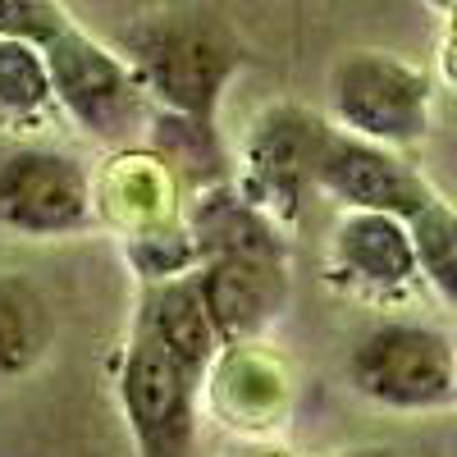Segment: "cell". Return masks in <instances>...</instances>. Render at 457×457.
Here are the masks:
<instances>
[{
    "mask_svg": "<svg viewBox=\"0 0 457 457\" xmlns=\"http://www.w3.org/2000/svg\"><path fill=\"white\" fill-rule=\"evenodd\" d=\"M129 69L161 124L193 146H215V114L243 69V46L206 14H156L129 32Z\"/></svg>",
    "mask_w": 457,
    "mask_h": 457,
    "instance_id": "6da1fadb",
    "label": "cell"
},
{
    "mask_svg": "<svg viewBox=\"0 0 457 457\" xmlns=\"http://www.w3.org/2000/svg\"><path fill=\"white\" fill-rule=\"evenodd\" d=\"M357 398L394 416H439L457 407V348L453 334L426 320L370 325L343 361Z\"/></svg>",
    "mask_w": 457,
    "mask_h": 457,
    "instance_id": "7a4b0ae2",
    "label": "cell"
},
{
    "mask_svg": "<svg viewBox=\"0 0 457 457\" xmlns=\"http://www.w3.org/2000/svg\"><path fill=\"white\" fill-rule=\"evenodd\" d=\"M329 124L379 146H416L430 133L435 83L426 64L394 51H343L325 79Z\"/></svg>",
    "mask_w": 457,
    "mask_h": 457,
    "instance_id": "3957f363",
    "label": "cell"
},
{
    "mask_svg": "<svg viewBox=\"0 0 457 457\" xmlns=\"http://www.w3.org/2000/svg\"><path fill=\"white\" fill-rule=\"evenodd\" d=\"M42 60L51 73V101L69 114L79 133H87L101 146H124L142 129L146 96L129 60L92 42L73 19H64L42 42Z\"/></svg>",
    "mask_w": 457,
    "mask_h": 457,
    "instance_id": "277c9868",
    "label": "cell"
},
{
    "mask_svg": "<svg viewBox=\"0 0 457 457\" xmlns=\"http://www.w3.org/2000/svg\"><path fill=\"white\" fill-rule=\"evenodd\" d=\"M202 385L206 370L183 361L156 334L133 325L124 370H120V407L133 435L137 457H187L202 421Z\"/></svg>",
    "mask_w": 457,
    "mask_h": 457,
    "instance_id": "5b68a950",
    "label": "cell"
},
{
    "mask_svg": "<svg viewBox=\"0 0 457 457\" xmlns=\"http://www.w3.org/2000/svg\"><path fill=\"white\" fill-rule=\"evenodd\" d=\"M101 224L92 170L60 146H14L0 156V228L32 243L79 238Z\"/></svg>",
    "mask_w": 457,
    "mask_h": 457,
    "instance_id": "8992f818",
    "label": "cell"
},
{
    "mask_svg": "<svg viewBox=\"0 0 457 457\" xmlns=\"http://www.w3.org/2000/svg\"><path fill=\"white\" fill-rule=\"evenodd\" d=\"M325 133H329V120L307 105H293V101L265 105L243 133V146H238L243 174L234 187L279 228H293L302 220V206H307L312 170H316Z\"/></svg>",
    "mask_w": 457,
    "mask_h": 457,
    "instance_id": "52a82bcc",
    "label": "cell"
},
{
    "mask_svg": "<svg viewBox=\"0 0 457 457\" xmlns=\"http://www.w3.org/2000/svg\"><path fill=\"white\" fill-rule=\"evenodd\" d=\"M312 187L334 197V202H343L348 211H385V215H398V220L416 215L435 197L430 179L416 170L403 151L353 137V133H338L334 124L320 142Z\"/></svg>",
    "mask_w": 457,
    "mask_h": 457,
    "instance_id": "ba28073f",
    "label": "cell"
},
{
    "mask_svg": "<svg viewBox=\"0 0 457 457\" xmlns=\"http://www.w3.org/2000/svg\"><path fill=\"white\" fill-rule=\"evenodd\" d=\"M193 279L220 348L247 343L288 297V252H215L193 265Z\"/></svg>",
    "mask_w": 457,
    "mask_h": 457,
    "instance_id": "9c48e42d",
    "label": "cell"
},
{
    "mask_svg": "<svg viewBox=\"0 0 457 457\" xmlns=\"http://www.w3.org/2000/svg\"><path fill=\"white\" fill-rule=\"evenodd\" d=\"M329 270L366 297H394L421 279L407 224L385 211H348L334 224Z\"/></svg>",
    "mask_w": 457,
    "mask_h": 457,
    "instance_id": "30bf717a",
    "label": "cell"
},
{
    "mask_svg": "<svg viewBox=\"0 0 457 457\" xmlns=\"http://www.w3.org/2000/svg\"><path fill=\"white\" fill-rule=\"evenodd\" d=\"M51 338H55V316L42 288L14 270H0V389L19 385L42 366L51 353Z\"/></svg>",
    "mask_w": 457,
    "mask_h": 457,
    "instance_id": "8fae6325",
    "label": "cell"
},
{
    "mask_svg": "<svg viewBox=\"0 0 457 457\" xmlns=\"http://www.w3.org/2000/svg\"><path fill=\"white\" fill-rule=\"evenodd\" d=\"M411 234V252H416V270L421 284L435 288V297L444 307L457 302V220L444 193H435L416 215L403 220Z\"/></svg>",
    "mask_w": 457,
    "mask_h": 457,
    "instance_id": "7c38bea8",
    "label": "cell"
},
{
    "mask_svg": "<svg viewBox=\"0 0 457 457\" xmlns=\"http://www.w3.org/2000/svg\"><path fill=\"white\" fill-rule=\"evenodd\" d=\"M51 101V73L37 42H19V37H0V120L23 124L46 114Z\"/></svg>",
    "mask_w": 457,
    "mask_h": 457,
    "instance_id": "4fadbf2b",
    "label": "cell"
},
{
    "mask_svg": "<svg viewBox=\"0 0 457 457\" xmlns=\"http://www.w3.org/2000/svg\"><path fill=\"white\" fill-rule=\"evenodd\" d=\"M64 19L69 14L55 0H0V37H19V42L42 46Z\"/></svg>",
    "mask_w": 457,
    "mask_h": 457,
    "instance_id": "5bb4252c",
    "label": "cell"
},
{
    "mask_svg": "<svg viewBox=\"0 0 457 457\" xmlns=\"http://www.w3.org/2000/svg\"><path fill=\"white\" fill-rule=\"evenodd\" d=\"M329 457H398V453H394V448H375V444H370V448H343V453H329Z\"/></svg>",
    "mask_w": 457,
    "mask_h": 457,
    "instance_id": "9a60e30c",
    "label": "cell"
}]
</instances>
